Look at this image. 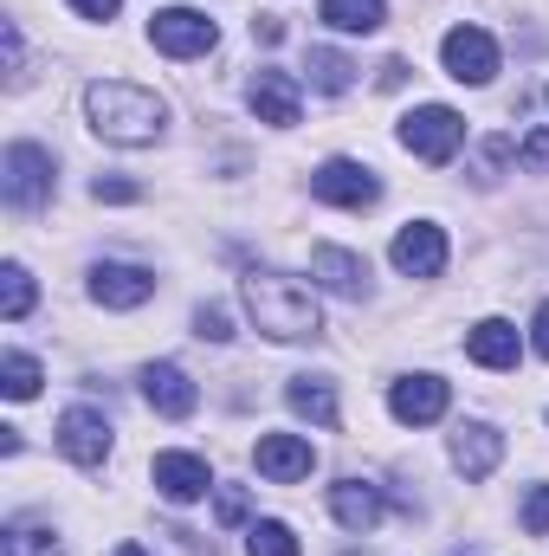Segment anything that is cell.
I'll return each instance as SVG.
<instances>
[{
  "instance_id": "cell-1",
  "label": "cell",
  "mask_w": 549,
  "mask_h": 556,
  "mask_svg": "<svg viewBox=\"0 0 549 556\" xmlns=\"http://www.w3.org/2000/svg\"><path fill=\"white\" fill-rule=\"evenodd\" d=\"M85 117H91V130H98L104 142H124V149L155 142L162 124H168L162 98L142 91V85H124V78H98V85L85 91Z\"/></svg>"
},
{
  "instance_id": "cell-2",
  "label": "cell",
  "mask_w": 549,
  "mask_h": 556,
  "mask_svg": "<svg viewBox=\"0 0 549 556\" xmlns=\"http://www.w3.org/2000/svg\"><path fill=\"white\" fill-rule=\"evenodd\" d=\"M240 298H246V317L278 337V343H297V337H317V298H310V285L291 273H253L240 278Z\"/></svg>"
},
{
  "instance_id": "cell-3",
  "label": "cell",
  "mask_w": 549,
  "mask_h": 556,
  "mask_svg": "<svg viewBox=\"0 0 549 556\" xmlns=\"http://www.w3.org/2000/svg\"><path fill=\"white\" fill-rule=\"evenodd\" d=\"M0 194H7V207L39 214V207L52 201V155H46L39 142H13V149L0 155Z\"/></svg>"
},
{
  "instance_id": "cell-4",
  "label": "cell",
  "mask_w": 549,
  "mask_h": 556,
  "mask_svg": "<svg viewBox=\"0 0 549 556\" xmlns=\"http://www.w3.org/2000/svg\"><path fill=\"white\" fill-rule=\"evenodd\" d=\"M401 142H408L420 162H452L459 155V142H465V117L452 111V104H420V111H408L401 117Z\"/></svg>"
},
{
  "instance_id": "cell-5",
  "label": "cell",
  "mask_w": 549,
  "mask_h": 556,
  "mask_svg": "<svg viewBox=\"0 0 549 556\" xmlns=\"http://www.w3.org/2000/svg\"><path fill=\"white\" fill-rule=\"evenodd\" d=\"M149 46L168 52V59H201V52L220 46V26L194 7H162V13H149Z\"/></svg>"
},
{
  "instance_id": "cell-6",
  "label": "cell",
  "mask_w": 549,
  "mask_h": 556,
  "mask_svg": "<svg viewBox=\"0 0 549 556\" xmlns=\"http://www.w3.org/2000/svg\"><path fill=\"white\" fill-rule=\"evenodd\" d=\"M439 59H446V78H459V85H491L498 78V39L478 33V26H452L439 39Z\"/></svg>"
},
{
  "instance_id": "cell-7",
  "label": "cell",
  "mask_w": 549,
  "mask_h": 556,
  "mask_svg": "<svg viewBox=\"0 0 549 556\" xmlns=\"http://www.w3.org/2000/svg\"><path fill=\"white\" fill-rule=\"evenodd\" d=\"M310 194H317V201H330V207H356V214H362V207H375V201H382V181H375L362 162L330 155V162L310 175Z\"/></svg>"
},
{
  "instance_id": "cell-8",
  "label": "cell",
  "mask_w": 549,
  "mask_h": 556,
  "mask_svg": "<svg viewBox=\"0 0 549 556\" xmlns=\"http://www.w3.org/2000/svg\"><path fill=\"white\" fill-rule=\"evenodd\" d=\"M59 453H65L72 466L98 472V466L111 459V420L98 415V408H65V415H59Z\"/></svg>"
},
{
  "instance_id": "cell-9",
  "label": "cell",
  "mask_w": 549,
  "mask_h": 556,
  "mask_svg": "<svg viewBox=\"0 0 549 556\" xmlns=\"http://www.w3.org/2000/svg\"><path fill=\"white\" fill-rule=\"evenodd\" d=\"M388 260H395V273H408V278H439L446 273V233H439L433 220H408V227L395 233Z\"/></svg>"
},
{
  "instance_id": "cell-10",
  "label": "cell",
  "mask_w": 549,
  "mask_h": 556,
  "mask_svg": "<svg viewBox=\"0 0 549 556\" xmlns=\"http://www.w3.org/2000/svg\"><path fill=\"white\" fill-rule=\"evenodd\" d=\"M142 402H149L162 420H188L194 408H201V389L188 382V369H175V363H149V369H142Z\"/></svg>"
},
{
  "instance_id": "cell-11",
  "label": "cell",
  "mask_w": 549,
  "mask_h": 556,
  "mask_svg": "<svg viewBox=\"0 0 549 556\" xmlns=\"http://www.w3.org/2000/svg\"><path fill=\"white\" fill-rule=\"evenodd\" d=\"M155 492L168 498V505H194V498H207V485H214V472H207V459L201 453H155Z\"/></svg>"
},
{
  "instance_id": "cell-12",
  "label": "cell",
  "mask_w": 549,
  "mask_h": 556,
  "mask_svg": "<svg viewBox=\"0 0 549 556\" xmlns=\"http://www.w3.org/2000/svg\"><path fill=\"white\" fill-rule=\"evenodd\" d=\"M253 466H259L272 485H297V479H310L317 453H310V440H304V433H266V440L253 446Z\"/></svg>"
},
{
  "instance_id": "cell-13",
  "label": "cell",
  "mask_w": 549,
  "mask_h": 556,
  "mask_svg": "<svg viewBox=\"0 0 549 556\" xmlns=\"http://www.w3.org/2000/svg\"><path fill=\"white\" fill-rule=\"evenodd\" d=\"M91 298H98L104 311H137V304H149V298H155V273L104 260V266L91 273Z\"/></svg>"
},
{
  "instance_id": "cell-14",
  "label": "cell",
  "mask_w": 549,
  "mask_h": 556,
  "mask_svg": "<svg viewBox=\"0 0 549 556\" xmlns=\"http://www.w3.org/2000/svg\"><path fill=\"white\" fill-rule=\"evenodd\" d=\"M388 408H395L401 427H433V420L446 415V382L439 376H401L388 389Z\"/></svg>"
},
{
  "instance_id": "cell-15",
  "label": "cell",
  "mask_w": 549,
  "mask_h": 556,
  "mask_svg": "<svg viewBox=\"0 0 549 556\" xmlns=\"http://www.w3.org/2000/svg\"><path fill=\"white\" fill-rule=\"evenodd\" d=\"M498 459H505V433H498V427L465 420V427L452 433V466H459L465 479H491V472H498Z\"/></svg>"
},
{
  "instance_id": "cell-16",
  "label": "cell",
  "mask_w": 549,
  "mask_h": 556,
  "mask_svg": "<svg viewBox=\"0 0 549 556\" xmlns=\"http://www.w3.org/2000/svg\"><path fill=\"white\" fill-rule=\"evenodd\" d=\"M330 511H336V525H343V531L369 538V531L382 525V485H362V479H336V485H330Z\"/></svg>"
},
{
  "instance_id": "cell-17",
  "label": "cell",
  "mask_w": 549,
  "mask_h": 556,
  "mask_svg": "<svg viewBox=\"0 0 549 556\" xmlns=\"http://www.w3.org/2000/svg\"><path fill=\"white\" fill-rule=\"evenodd\" d=\"M310 278H323L336 298H369V260L343 247H310Z\"/></svg>"
},
{
  "instance_id": "cell-18",
  "label": "cell",
  "mask_w": 549,
  "mask_h": 556,
  "mask_svg": "<svg viewBox=\"0 0 549 556\" xmlns=\"http://www.w3.org/2000/svg\"><path fill=\"white\" fill-rule=\"evenodd\" d=\"M518 350H524V343H518V330H511L505 317H485V324L465 337V356H472L478 369H518Z\"/></svg>"
},
{
  "instance_id": "cell-19",
  "label": "cell",
  "mask_w": 549,
  "mask_h": 556,
  "mask_svg": "<svg viewBox=\"0 0 549 556\" xmlns=\"http://www.w3.org/2000/svg\"><path fill=\"white\" fill-rule=\"evenodd\" d=\"M253 111H259V124L291 130L297 124V78L291 72H259L253 78Z\"/></svg>"
},
{
  "instance_id": "cell-20",
  "label": "cell",
  "mask_w": 549,
  "mask_h": 556,
  "mask_svg": "<svg viewBox=\"0 0 549 556\" xmlns=\"http://www.w3.org/2000/svg\"><path fill=\"white\" fill-rule=\"evenodd\" d=\"M284 402H291V415H304V420H317V427H336V389L323 382V376H297L291 389H284Z\"/></svg>"
},
{
  "instance_id": "cell-21",
  "label": "cell",
  "mask_w": 549,
  "mask_h": 556,
  "mask_svg": "<svg viewBox=\"0 0 549 556\" xmlns=\"http://www.w3.org/2000/svg\"><path fill=\"white\" fill-rule=\"evenodd\" d=\"M317 13H323V26H336V33H382V26H388V7H382V0H323Z\"/></svg>"
},
{
  "instance_id": "cell-22",
  "label": "cell",
  "mask_w": 549,
  "mask_h": 556,
  "mask_svg": "<svg viewBox=\"0 0 549 556\" xmlns=\"http://www.w3.org/2000/svg\"><path fill=\"white\" fill-rule=\"evenodd\" d=\"M0 556H65V551H59V538H52L46 525H33V518H13V525L0 531Z\"/></svg>"
},
{
  "instance_id": "cell-23",
  "label": "cell",
  "mask_w": 549,
  "mask_h": 556,
  "mask_svg": "<svg viewBox=\"0 0 549 556\" xmlns=\"http://www.w3.org/2000/svg\"><path fill=\"white\" fill-rule=\"evenodd\" d=\"M39 382H46V376H39V363H33L26 350H7V356H0V389H7V402H33Z\"/></svg>"
},
{
  "instance_id": "cell-24",
  "label": "cell",
  "mask_w": 549,
  "mask_h": 556,
  "mask_svg": "<svg viewBox=\"0 0 549 556\" xmlns=\"http://www.w3.org/2000/svg\"><path fill=\"white\" fill-rule=\"evenodd\" d=\"M304 72H310V85H317V91H330V98H336V91H349V85H356V65H349V59H343V52H330V46H317V52H310V65H304Z\"/></svg>"
},
{
  "instance_id": "cell-25",
  "label": "cell",
  "mask_w": 549,
  "mask_h": 556,
  "mask_svg": "<svg viewBox=\"0 0 549 556\" xmlns=\"http://www.w3.org/2000/svg\"><path fill=\"white\" fill-rule=\"evenodd\" d=\"M246 556H304V551H297L291 525H278V518H259V525L246 531Z\"/></svg>"
},
{
  "instance_id": "cell-26",
  "label": "cell",
  "mask_w": 549,
  "mask_h": 556,
  "mask_svg": "<svg viewBox=\"0 0 549 556\" xmlns=\"http://www.w3.org/2000/svg\"><path fill=\"white\" fill-rule=\"evenodd\" d=\"M26 311H33V273H26V266H7V273H0V317L20 324Z\"/></svg>"
},
{
  "instance_id": "cell-27",
  "label": "cell",
  "mask_w": 549,
  "mask_h": 556,
  "mask_svg": "<svg viewBox=\"0 0 549 556\" xmlns=\"http://www.w3.org/2000/svg\"><path fill=\"white\" fill-rule=\"evenodd\" d=\"M194 337H207V343H227V337H233V317H227L220 304H201V311H194Z\"/></svg>"
},
{
  "instance_id": "cell-28",
  "label": "cell",
  "mask_w": 549,
  "mask_h": 556,
  "mask_svg": "<svg viewBox=\"0 0 549 556\" xmlns=\"http://www.w3.org/2000/svg\"><path fill=\"white\" fill-rule=\"evenodd\" d=\"M91 194H98V201H111V207H130V201H142V188H137V181H124V175H111V181L98 175V181H91Z\"/></svg>"
},
{
  "instance_id": "cell-29",
  "label": "cell",
  "mask_w": 549,
  "mask_h": 556,
  "mask_svg": "<svg viewBox=\"0 0 549 556\" xmlns=\"http://www.w3.org/2000/svg\"><path fill=\"white\" fill-rule=\"evenodd\" d=\"M524 531H531V538H549V485H537V492L524 498Z\"/></svg>"
},
{
  "instance_id": "cell-30",
  "label": "cell",
  "mask_w": 549,
  "mask_h": 556,
  "mask_svg": "<svg viewBox=\"0 0 549 556\" xmlns=\"http://www.w3.org/2000/svg\"><path fill=\"white\" fill-rule=\"evenodd\" d=\"M214 511H220V525H240V518H246V492H240V485H220V505H214Z\"/></svg>"
},
{
  "instance_id": "cell-31",
  "label": "cell",
  "mask_w": 549,
  "mask_h": 556,
  "mask_svg": "<svg viewBox=\"0 0 549 556\" xmlns=\"http://www.w3.org/2000/svg\"><path fill=\"white\" fill-rule=\"evenodd\" d=\"M518 155H524V168H549V130H531Z\"/></svg>"
},
{
  "instance_id": "cell-32",
  "label": "cell",
  "mask_w": 549,
  "mask_h": 556,
  "mask_svg": "<svg viewBox=\"0 0 549 556\" xmlns=\"http://www.w3.org/2000/svg\"><path fill=\"white\" fill-rule=\"evenodd\" d=\"M531 343H537V356L549 363V298L537 304V317H531Z\"/></svg>"
},
{
  "instance_id": "cell-33",
  "label": "cell",
  "mask_w": 549,
  "mask_h": 556,
  "mask_svg": "<svg viewBox=\"0 0 549 556\" xmlns=\"http://www.w3.org/2000/svg\"><path fill=\"white\" fill-rule=\"evenodd\" d=\"M253 39L278 46V39H284V20H278V13H259V20H253Z\"/></svg>"
},
{
  "instance_id": "cell-34",
  "label": "cell",
  "mask_w": 549,
  "mask_h": 556,
  "mask_svg": "<svg viewBox=\"0 0 549 556\" xmlns=\"http://www.w3.org/2000/svg\"><path fill=\"white\" fill-rule=\"evenodd\" d=\"M72 7H78V13H85V20H111V13H117V7H124V0H72Z\"/></svg>"
},
{
  "instance_id": "cell-35",
  "label": "cell",
  "mask_w": 549,
  "mask_h": 556,
  "mask_svg": "<svg viewBox=\"0 0 549 556\" xmlns=\"http://www.w3.org/2000/svg\"><path fill=\"white\" fill-rule=\"evenodd\" d=\"M401 85H408V65H401V59H388V65H382V91H401Z\"/></svg>"
},
{
  "instance_id": "cell-36",
  "label": "cell",
  "mask_w": 549,
  "mask_h": 556,
  "mask_svg": "<svg viewBox=\"0 0 549 556\" xmlns=\"http://www.w3.org/2000/svg\"><path fill=\"white\" fill-rule=\"evenodd\" d=\"M111 556H149V551H142V544H117Z\"/></svg>"
}]
</instances>
